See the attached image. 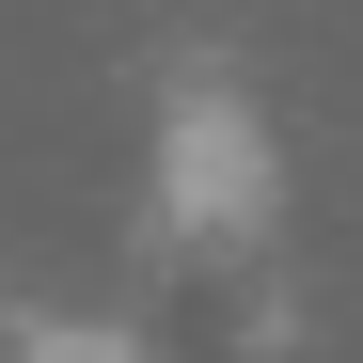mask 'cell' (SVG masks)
Segmentation results:
<instances>
[{
    "label": "cell",
    "instance_id": "1",
    "mask_svg": "<svg viewBox=\"0 0 363 363\" xmlns=\"http://www.w3.org/2000/svg\"><path fill=\"white\" fill-rule=\"evenodd\" d=\"M269 221H284V127L221 48H190L143 111V237L158 253H253Z\"/></svg>",
    "mask_w": 363,
    "mask_h": 363
},
{
    "label": "cell",
    "instance_id": "2",
    "mask_svg": "<svg viewBox=\"0 0 363 363\" xmlns=\"http://www.w3.org/2000/svg\"><path fill=\"white\" fill-rule=\"evenodd\" d=\"M0 363H158V332L95 316V300H16V316H0Z\"/></svg>",
    "mask_w": 363,
    "mask_h": 363
}]
</instances>
